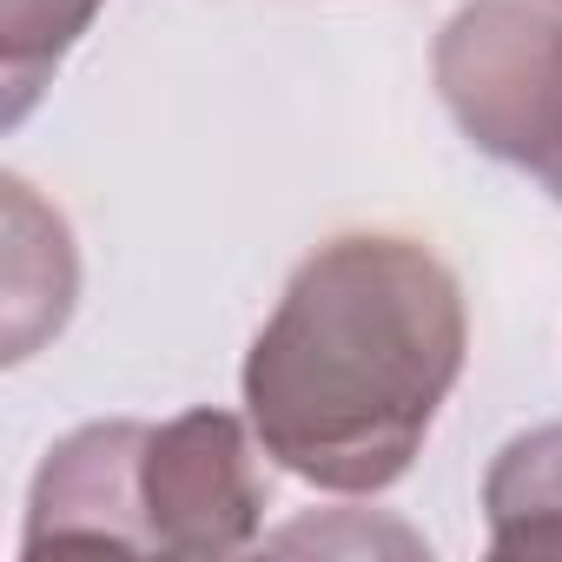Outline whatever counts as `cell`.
Returning a JSON list of instances; mask_svg holds the SVG:
<instances>
[{"label":"cell","mask_w":562,"mask_h":562,"mask_svg":"<svg viewBox=\"0 0 562 562\" xmlns=\"http://www.w3.org/2000/svg\"><path fill=\"white\" fill-rule=\"evenodd\" d=\"M251 417L186 411L172 424H146L139 450V516L146 555H232L265 522V463Z\"/></svg>","instance_id":"3"},{"label":"cell","mask_w":562,"mask_h":562,"mask_svg":"<svg viewBox=\"0 0 562 562\" xmlns=\"http://www.w3.org/2000/svg\"><path fill=\"white\" fill-rule=\"evenodd\" d=\"M430 67L470 146L522 172L562 159V21L522 0H470L443 21Z\"/></svg>","instance_id":"2"},{"label":"cell","mask_w":562,"mask_h":562,"mask_svg":"<svg viewBox=\"0 0 562 562\" xmlns=\"http://www.w3.org/2000/svg\"><path fill=\"white\" fill-rule=\"evenodd\" d=\"M139 450H146V424H87L67 443H54L41 476H34L21 555H47V549H133V555H146Z\"/></svg>","instance_id":"4"},{"label":"cell","mask_w":562,"mask_h":562,"mask_svg":"<svg viewBox=\"0 0 562 562\" xmlns=\"http://www.w3.org/2000/svg\"><path fill=\"white\" fill-rule=\"evenodd\" d=\"M542 179H549V192H555V199H562V159H555V166H549V172H542Z\"/></svg>","instance_id":"7"},{"label":"cell","mask_w":562,"mask_h":562,"mask_svg":"<svg viewBox=\"0 0 562 562\" xmlns=\"http://www.w3.org/2000/svg\"><path fill=\"white\" fill-rule=\"evenodd\" d=\"M100 0H0V60H8V120L27 113L41 74L60 67V54L87 34Z\"/></svg>","instance_id":"6"},{"label":"cell","mask_w":562,"mask_h":562,"mask_svg":"<svg viewBox=\"0 0 562 562\" xmlns=\"http://www.w3.org/2000/svg\"><path fill=\"white\" fill-rule=\"evenodd\" d=\"M463 345V292L424 238L345 232L292 271L251 338L245 417L292 476L371 496L417 463Z\"/></svg>","instance_id":"1"},{"label":"cell","mask_w":562,"mask_h":562,"mask_svg":"<svg viewBox=\"0 0 562 562\" xmlns=\"http://www.w3.org/2000/svg\"><path fill=\"white\" fill-rule=\"evenodd\" d=\"M496 555H562V424L509 437L483 476Z\"/></svg>","instance_id":"5"}]
</instances>
